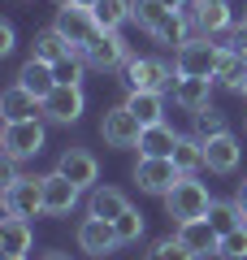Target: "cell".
<instances>
[{"label":"cell","mask_w":247,"mask_h":260,"mask_svg":"<svg viewBox=\"0 0 247 260\" xmlns=\"http://www.w3.org/2000/svg\"><path fill=\"white\" fill-rule=\"evenodd\" d=\"M130 22H139V26H143L156 44H165V48H182L187 39L195 35L191 18L178 13V9H165L161 0H135V5H130Z\"/></svg>","instance_id":"1"},{"label":"cell","mask_w":247,"mask_h":260,"mask_svg":"<svg viewBox=\"0 0 247 260\" xmlns=\"http://www.w3.org/2000/svg\"><path fill=\"white\" fill-rule=\"evenodd\" d=\"M0 204L5 213L13 217H44V178H30V174H18L13 160H5V191H0Z\"/></svg>","instance_id":"2"},{"label":"cell","mask_w":247,"mask_h":260,"mask_svg":"<svg viewBox=\"0 0 247 260\" xmlns=\"http://www.w3.org/2000/svg\"><path fill=\"white\" fill-rule=\"evenodd\" d=\"M208 208H212V195H208V186H204L195 174H182L174 182V191L165 195V217H169L174 225L195 221V217H208Z\"/></svg>","instance_id":"3"},{"label":"cell","mask_w":247,"mask_h":260,"mask_svg":"<svg viewBox=\"0 0 247 260\" xmlns=\"http://www.w3.org/2000/svg\"><path fill=\"white\" fill-rule=\"evenodd\" d=\"M121 83L126 91H161L169 95L178 83V65L161 61V56H130V65L121 70Z\"/></svg>","instance_id":"4"},{"label":"cell","mask_w":247,"mask_h":260,"mask_svg":"<svg viewBox=\"0 0 247 260\" xmlns=\"http://www.w3.org/2000/svg\"><path fill=\"white\" fill-rule=\"evenodd\" d=\"M0 152H5V160H13V165L39 156V152H44V117L5 121V130H0Z\"/></svg>","instance_id":"5"},{"label":"cell","mask_w":247,"mask_h":260,"mask_svg":"<svg viewBox=\"0 0 247 260\" xmlns=\"http://www.w3.org/2000/svg\"><path fill=\"white\" fill-rule=\"evenodd\" d=\"M174 65L178 74H191V78H217L221 44L212 35H191L182 48H174Z\"/></svg>","instance_id":"6"},{"label":"cell","mask_w":247,"mask_h":260,"mask_svg":"<svg viewBox=\"0 0 247 260\" xmlns=\"http://www.w3.org/2000/svg\"><path fill=\"white\" fill-rule=\"evenodd\" d=\"M130 56H135V52H130V44L121 39V30H100L91 44L82 48L87 70H100V74H117V70H126Z\"/></svg>","instance_id":"7"},{"label":"cell","mask_w":247,"mask_h":260,"mask_svg":"<svg viewBox=\"0 0 247 260\" xmlns=\"http://www.w3.org/2000/svg\"><path fill=\"white\" fill-rule=\"evenodd\" d=\"M52 26L65 35V44H70L74 52H82V48L100 35V22H96V13H91V9H82V5H70V0H61V9H56Z\"/></svg>","instance_id":"8"},{"label":"cell","mask_w":247,"mask_h":260,"mask_svg":"<svg viewBox=\"0 0 247 260\" xmlns=\"http://www.w3.org/2000/svg\"><path fill=\"white\" fill-rule=\"evenodd\" d=\"M178 178H182V169L174 165V156H139L135 160V182L143 195H161L165 200Z\"/></svg>","instance_id":"9"},{"label":"cell","mask_w":247,"mask_h":260,"mask_svg":"<svg viewBox=\"0 0 247 260\" xmlns=\"http://www.w3.org/2000/svg\"><path fill=\"white\" fill-rule=\"evenodd\" d=\"M139 135H143V121L126 109V100L113 104V109H104V117H100L104 148H139Z\"/></svg>","instance_id":"10"},{"label":"cell","mask_w":247,"mask_h":260,"mask_svg":"<svg viewBox=\"0 0 247 260\" xmlns=\"http://www.w3.org/2000/svg\"><path fill=\"white\" fill-rule=\"evenodd\" d=\"M74 239H78V247L87 251V256H96V260L113 256V251L121 247V239H117V230H113V221H104V217H91V213L78 221Z\"/></svg>","instance_id":"11"},{"label":"cell","mask_w":247,"mask_h":260,"mask_svg":"<svg viewBox=\"0 0 247 260\" xmlns=\"http://www.w3.org/2000/svg\"><path fill=\"white\" fill-rule=\"evenodd\" d=\"M82 109H87V95H82V87H65V83H56L52 95H44V121H52V126H74V121L82 117Z\"/></svg>","instance_id":"12"},{"label":"cell","mask_w":247,"mask_h":260,"mask_svg":"<svg viewBox=\"0 0 247 260\" xmlns=\"http://www.w3.org/2000/svg\"><path fill=\"white\" fill-rule=\"evenodd\" d=\"M187 18H191L195 35H221L226 26H234L230 0H191V5H187Z\"/></svg>","instance_id":"13"},{"label":"cell","mask_w":247,"mask_h":260,"mask_svg":"<svg viewBox=\"0 0 247 260\" xmlns=\"http://www.w3.org/2000/svg\"><path fill=\"white\" fill-rule=\"evenodd\" d=\"M78 195H82V186L70 182L61 169L44 174V217H70L78 208Z\"/></svg>","instance_id":"14"},{"label":"cell","mask_w":247,"mask_h":260,"mask_svg":"<svg viewBox=\"0 0 247 260\" xmlns=\"http://www.w3.org/2000/svg\"><path fill=\"white\" fill-rule=\"evenodd\" d=\"M56 169H61L70 182H78L82 191L100 186V160H96L87 148H78V143H74V148H65L61 156H56Z\"/></svg>","instance_id":"15"},{"label":"cell","mask_w":247,"mask_h":260,"mask_svg":"<svg viewBox=\"0 0 247 260\" xmlns=\"http://www.w3.org/2000/svg\"><path fill=\"white\" fill-rule=\"evenodd\" d=\"M174 234H178V239H182L187 247L195 251V260H208V256H217V251H221V234L212 230L208 217H195V221L174 225Z\"/></svg>","instance_id":"16"},{"label":"cell","mask_w":247,"mask_h":260,"mask_svg":"<svg viewBox=\"0 0 247 260\" xmlns=\"http://www.w3.org/2000/svg\"><path fill=\"white\" fill-rule=\"evenodd\" d=\"M204 160H208V174H234L238 160H243V143L230 130L212 135V139H204Z\"/></svg>","instance_id":"17"},{"label":"cell","mask_w":247,"mask_h":260,"mask_svg":"<svg viewBox=\"0 0 247 260\" xmlns=\"http://www.w3.org/2000/svg\"><path fill=\"white\" fill-rule=\"evenodd\" d=\"M212 87H217V78H191V74H178V83H174V104L182 113H200V109H208L212 104Z\"/></svg>","instance_id":"18"},{"label":"cell","mask_w":247,"mask_h":260,"mask_svg":"<svg viewBox=\"0 0 247 260\" xmlns=\"http://www.w3.org/2000/svg\"><path fill=\"white\" fill-rule=\"evenodd\" d=\"M0 117L5 121H26V117H44V100L30 95L22 83H9L0 95Z\"/></svg>","instance_id":"19"},{"label":"cell","mask_w":247,"mask_h":260,"mask_svg":"<svg viewBox=\"0 0 247 260\" xmlns=\"http://www.w3.org/2000/svg\"><path fill=\"white\" fill-rule=\"evenodd\" d=\"M30 247H35V230H30V221H26V217L5 213V221H0V256H26Z\"/></svg>","instance_id":"20"},{"label":"cell","mask_w":247,"mask_h":260,"mask_svg":"<svg viewBox=\"0 0 247 260\" xmlns=\"http://www.w3.org/2000/svg\"><path fill=\"white\" fill-rule=\"evenodd\" d=\"M130 208V200H126V191L121 186H91V195H87V213L91 217H104V221H117L121 213Z\"/></svg>","instance_id":"21"},{"label":"cell","mask_w":247,"mask_h":260,"mask_svg":"<svg viewBox=\"0 0 247 260\" xmlns=\"http://www.w3.org/2000/svg\"><path fill=\"white\" fill-rule=\"evenodd\" d=\"M13 83H22L30 95H39V100H44V95H52V87H56V70H52L48 61H39V56H26Z\"/></svg>","instance_id":"22"},{"label":"cell","mask_w":247,"mask_h":260,"mask_svg":"<svg viewBox=\"0 0 247 260\" xmlns=\"http://www.w3.org/2000/svg\"><path fill=\"white\" fill-rule=\"evenodd\" d=\"M178 135L169 121H156V126H143V135H139V156H174L178 148Z\"/></svg>","instance_id":"23"},{"label":"cell","mask_w":247,"mask_h":260,"mask_svg":"<svg viewBox=\"0 0 247 260\" xmlns=\"http://www.w3.org/2000/svg\"><path fill=\"white\" fill-rule=\"evenodd\" d=\"M126 109L143 126H156V121H165V95L161 91H126Z\"/></svg>","instance_id":"24"},{"label":"cell","mask_w":247,"mask_h":260,"mask_svg":"<svg viewBox=\"0 0 247 260\" xmlns=\"http://www.w3.org/2000/svg\"><path fill=\"white\" fill-rule=\"evenodd\" d=\"M247 78V52H238V48H221V65H217V83L230 87V91H238Z\"/></svg>","instance_id":"25"},{"label":"cell","mask_w":247,"mask_h":260,"mask_svg":"<svg viewBox=\"0 0 247 260\" xmlns=\"http://www.w3.org/2000/svg\"><path fill=\"white\" fill-rule=\"evenodd\" d=\"M74 48L65 44V35L56 26H48V30H39L35 35V44H30V56H39V61H48V65H56L61 56H70Z\"/></svg>","instance_id":"26"},{"label":"cell","mask_w":247,"mask_h":260,"mask_svg":"<svg viewBox=\"0 0 247 260\" xmlns=\"http://www.w3.org/2000/svg\"><path fill=\"white\" fill-rule=\"evenodd\" d=\"M174 165L182 169V174H200V169H208V160H204V139H200V135H182V139H178Z\"/></svg>","instance_id":"27"},{"label":"cell","mask_w":247,"mask_h":260,"mask_svg":"<svg viewBox=\"0 0 247 260\" xmlns=\"http://www.w3.org/2000/svg\"><path fill=\"white\" fill-rule=\"evenodd\" d=\"M208 221H212L217 234H230V230H238V225H247V217H243V208H238V200H212Z\"/></svg>","instance_id":"28"},{"label":"cell","mask_w":247,"mask_h":260,"mask_svg":"<svg viewBox=\"0 0 247 260\" xmlns=\"http://www.w3.org/2000/svg\"><path fill=\"white\" fill-rule=\"evenodd\" d=\"M130 5L135 0H96V22H100V30H121L130 22Z\"/></svg>","instance_id":"29"},{"label":"cell","mask_w":247,"mask_h":260,"mask_svg":"<svg viewBox=\"0 0 247 260\" xmlns=\"http://www.w3.org/2000/svg\"><path fill=\"white\" fill-rule=\"evenodd\" d=\"M226 113H217L208 104V109H200V113H191V135H200V139H212V135H226Z\"/></svg>","instance_id":"30"},{"label":"cell","mask_w":247,"mask_h":260,"mask_svg":"<svg viewBox=\"0 0 247 260\" xmlns=\"http://www.w3.org/2000/svg\"><path fill=\"white\" fill-rule=\"evenodd\" d=\"M143 260H195V251L187 247L178 234H169V239H161V243H152V247L143 251Z\"/></svg>","instance_id":"31"},{"label":"cell","mask_w":247,"mask_h":260,"mask_svg":"<svg viewBox=\"0 0 247 260\" xmlns=\"http://www.w3.org/2000/svg\"><path fill=\"white\" fill-rule=\"evenodd\" d=\"M113 230H117L121 247H130V243H139V239H143L147 221H143V213H139V208H126V213H121L117 221H113Z\"/></svg>","instance_id":"32"},{"label":"cell","mask_w":247,"mask_h":260,"mask_svg":"<svg viewBox=\"0 0 247 260\" xmlns=\"http://www.w3.org/2000/svg\"><path fill=\"white\" fill-rule=\"evenodd\" d=\"M52 70H56V83H65V87H82V70H87V61H82V52H70V56H61Z\"/></svg>","instance_id":"33"},{"label":"cell","mask_w":247,"mask_h":260,"mask_svg":"<svg viewBox=\"0 0 247 260\" xmlns=\"http://www.w3.org/2000/svg\"><path fill=\"white\" fill-rule=\"evenodd\" d=\"M217 260H247V225H238V230L221 234V251Z\"/></svg>","instance_id":"34"},{"label":"cell","mask_w":247,"mask_h":260,"mask_svg":"<svg viewBox=\"0 0 247 260\" xmlns=\"http://www.w3.org/2000/svg\"><path fill=\"white\" fill-rule=\"evenodd\" d=\"M18 48V35H13V22H0V56H9Z\"/></svg>","instance_id":"35"},{"label":"cell","mask_w":247,"mask_h":260,"mask_svg":"<svg viewBox=\"0 0 247 260\" xmlns=\"http://www.w3.org/2000/svg\"><path fill=\"white\" fill-rule=\"evenodd\" d=\"M234 200H238V208H243V217H247V178L238 182V191H234Z\"/></svg>","instance_id":"36"},{"label":"cell","mask_w":247,"mask_h":260,"mask_svg":"<svg viewBox=\"0 0 247 260\" xmlns=\"http://www.w3.org/2000/svg\"><path fill=\"white\" fill-rule=\"evenodd\" d=\"M165 9H178V13H187V5H191V0H161Z\"/></svg>","instance_id":"37"},{"label":"cell","mask_w":247,"mask_h":260,"mask_svg":"<svg viewBox=\"0 0 247 260\" xmlns=\"http://www.w3.org/2000/svg\"><path fill=\"white\" fill-rule=\"evenodd\" d=\"M39 260H70V251H44Z\"/></svg>","instance_id":"38"},{"label":"cell","mask_w":247,"mask_h":260,"mask_svg":"<svg viewBox=\"0 0 247 260\" xmlns=\"http://www.w3.org/2000/svg\"><path fill=\"white\" fill-rule=\"evenodd\" d=\"M70 5H82V9H96V0H70Z\"/></svg>","instance_id":"39"},{"label":"cell","mask_w":247,"mask_h":260,"mask_svg":"<svg viewBox=\"0 0 247 260\" xmlns=\"http://www.w3.org/2000/svg\"><path fill=\"white\" fill-rule=\"evenodd\" d=\"M238 95H243V100H247V78H243V87H238Z\"/></svg>","instance_id":"40"},{"label":"cell","mask_w":247,"mask_h":260,"mask_svg":"<svg viewBox=\"0 0 247 260\" xmlns=\"http://www.w3.org/2000/svg\"><path fill=\"white\" fill-rule=\"evenodd\" d=\"M0 260H26V256H0Z\"/></svg>","instance_id":"41"},{"label":"cell","mask_w":247,"mask_h":260,"mask_svg":"<svg viewBox=\"0 0 247 260\" xmlns=\"http://www.w3.org/2000/svg\"><path fill=\"white\" fill-rule=\"evenodd\" d=\"M243 22H247V5H243Z\"/></svg>","instance_id":"42"}]
</instances>
